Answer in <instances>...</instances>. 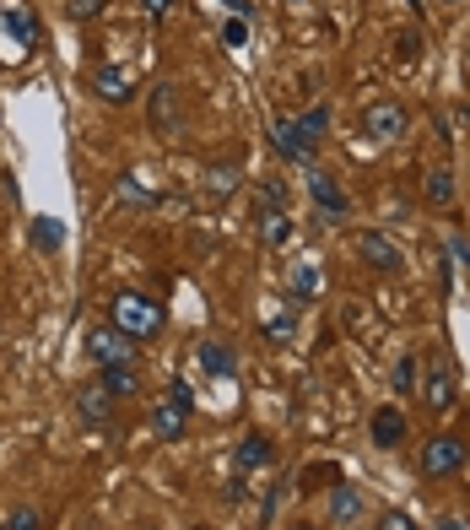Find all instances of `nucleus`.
<instances>
[{
    "label": "nucleus",
    "mask_w": 470,
    "mask_h": 530,
    "mask_svg": "<svg viewBox=\"0 0 470 530\" xmlns=\"http://www.w3.org/2000/svg\"><path fill=\"white\" fill-rule=\"evenodd\" d=\"M433 530H470V520H460V514H449V520H438Z\"/></svg>",
    "instance_id": "obj_38"
},
{
    "label": "nucleus",
    "mask_w": 470,
    "mask_h": 530,
    "mask_svg": "<svg viewBox=\"0 0 470 530\" xmlns=\"http://www.w3.org/2000/svg\"><path fill=\"white\" fill-rule=\"evenodd\" d=\"M362 520V493L352 482H330V525H357Z\"/></svg>",
    "instance_id": "obj_16"
},
{
    "label": "nucleus",
    "mask_w": 470,
    "mask_h": 530,
    "mask_svg": "<svg viewBox=\"0 0 470 530\" xmlns=\"http://www.w3.org/2000/svg\"><path fill=\"white\" fill-rule=\"evenodd\" d=\"M449 255H454V260H460L465 271H470V238H465V233H454V238H449Z\"/></svg>",
    "instance_id": "obj_32"
},
{
    "label": "nucleus",
    "mask_w": 470,
    "mask_h": 530,
    "mask_svg": "<svg viewBox=\"0 0 470 530\" xmlns=\"http://www.w3.org/2000/svg\"><path fill=\"white\" fill-rule=\"evenodd\" d=\"M109 314H114V330H125L130 341H152L163 330V303L146 293H119Z\"/></svg>",
    "instance_id": "obj_1"
},
{
    "label": "nucleus",
    "mask_w": 470,
    "mask_h": 530,
    "mask_svg": "<svg viewBox=\"0 0 470 530\" xmlns=\"http://www.w3.org/2000/svg\"><path fill=\"white\" fill-rule=\"evenodd\" d=\"M184 428H190V412H184L173 395H163V401L152 406V439L173 444V439H184Z\"/></svg>",
    "instance_id": "obj_15"
},
{
    "label": "nucleus",
    "mask_w": 470,
    "mask_h": 530,
    "mask_svg": "<svg viewBox=\"0 0 470 530\" xmlns=\"http://www.w3.org/2000/svg\"><path fill=\"white\" fill-rule=\"evenodd\" d=\"M368 433H373V444H379V449H400V444H406V433H411V422H406L400 406H379V412L368 417Z\"/></svg>",
    "instance_id": "obj_10"
},
{
    "label": "nucleus",
    "mask_w": 470,
    "mask_h": 530,
    "mask_svg": "<svg viewBox=\"0 0 470 530\" xmlns=\"http://www.w3.org/2000/svg\"><path fill=\"white\" fill-rule=\"evenodd\" d=\"M206 190L217 195V201H227V195L238 190V163H222V168H211V174H206Z\"/></svg>",
    "instance_id": "obj_26"
},
{
    "label": "nucleus",
    "mask_w": 470,
    "mask_h": 530,
    "mask_svg": "<svg viewBox=\"0 0 470 530\" xmlns=\"http://www.w3.org/2000/svg\"><path fill=\"white\" fill-rule=\"evenodd\" d=\"M168 395L184 406V412H195V390H190V384H168Z\"/></svg>",
    "instance_id": "obj_34"
},
{
    "label": "nucleus",
    "mask_w": 470,
    "mask_h": 530,
    "mask_svg": "<svg viewBox=\"0 0 470 530\" xmlns=\"http://www.w3.org/2000/svg\"><path fill=\"white\" fill-rule=\"evenodd\" d=\"M292 125H298V136L319 141V136H325V130H330V109H325V103H314V109H308V114H298V119H292Z\"/></svg>",
    "instance_id": "obj_25"
},
{
    "label": "nucleus",
    "mask_w": 470,
    "mask_h": 530,
    "mask_svg": "<svg viewBox=\"0 0 470 530\" xmlns=\"http://www.w3.org/2000/svg\"><path fill=\"white\" fill-rule=\"evenodd\" d=\"M465 460H470V444L460 439V433H433V439L422 444V455H416V466H422V476H454V471H465Z\"/></svg>",
    "instance_id": "obj_2"
},
{
    "label": "nucleus",
    "mask_w": 470,
    "mask_h": 530,
    "mask_svg": "<svg viewBox=\"0 0 470 530\" xmlns=\"http://www.w3.org/2000/svg\"><path fill=\"white\" fill-rule=\"evenodd\" d=\"M416 374H422V368H416V357L406 352V357L395 363V374H389V384H395V395H411V390H416Z\"/></svg>",
    "instance_id": "obj_27"
},
{
    "label": "nucleus",
    "mask_w": 470,
    "mask_h": 530,
    "mask_svg": "<svg viewBox=\"0 0 470 530\" xmlns=\"http://www.w3.org/2000/svg\"><path fill=\"white\" fill-rule=\"evenodd\" d=\"M82 347H87V357L98 368H119V363H136L141 341H130L125 330H114V325H92L87 336H82Z\"/></svg>",
    "instance_id": "obj_4"
},
{
    "label": "nucleus",
    "mask_w": 470,
    "mask_h": 530,
    "mask_svg": "<svg viewBox=\"0 0 470 530\" xmlns=\"http://www.w3.org/2000/svg\"><path fill=\"white\" fill-rule=\"evenodd\" d=\"M271 147H276V157H287V163H314L319 141L298 136V125H292V119H276V125H271Z\"/></svg>",
    "instance_id": "obj_11"
},
{
    "label": "nucleus",
    "mask_w": 470,
    "mask_h": 530,
    "mask_svg": "<svg viewBox=\"0 0 470 530\" xmlns=\"http://www.w3.org/2000/svg\"><path fill=\"white\" fill-rule=\"evenodd\" d=\"M395 55H400V65H416V60H422V33L406 28V33L395 38Z\"/></svg>",
    "instance_id": "obj_29"
},
{
    "label": "nucleus",
    "mask_w": 470,
    "mask_h": 530,
    "mask_svg": "<svg viewBox=\"0 0 470 530\" xmlns=\"http://www.w3.org/2000/svg\"><path fill=\"white\" fill-rule=\"evenodd\" d=\"M292 530H314V525H292Z\"/></svg>",
    "instance_id": "obj_39"
},
{
    "label": "nucleus",
    "mask_w": 470,
    "mask_h": 530,
    "mask_svg": "<svg viewBox=\"0 0 470 530\" xmlns=\"http://www.w3.org/2000/svg\"><path fill=\"white\" fill-rule=\"evenodd\" d=\"M119 201H130V206H157V195L146 190L136 174H125V179H119Z\"/></svg>",
    "instance_id": "obj_28"
},
{
    "label": "nucleus",
    "mask_w": 470,
    "mask_h": 530,
    "mask_svg": "<svg viewBox=\"0 0 470 530\" xmlns=\"http://www.w3.org/2000/svg\"><path fill=\"white\" fill-rule=\"evenodd\" d=\"M308 195H314V206H319V217H325V222H341L346 211H352L346 190L335 184V174H325V168H308Z\"/></svg>",
    "instance_id": "obj_8"
},
{
    "label": "nucleus",
    "mask_w": 470,
    "mask_h": 530,
    "mask_svg": "<svg viewBox=\"0 0 470 530\" xmlns=\"http://www.w3.org/2000/svg\"><path fill=\"white\" fill-rule=\"evenodd\" d=\"M0 28L17 38V49L38 44V17H33V6H22V0H6V6H0Z\"/></svg>",
    "instance_id": "obj_14"
},
{
    "label": "nucleus",
    "mask_w": 470,
    "mask_h": 530,
    "mask_svg": "<svg viewBox=\"0 0 470 530\" xmlns=\"http://www.w3.org/2000/svg\"><path fill=\"white\" fill-rule=\"evenodd\" d=\"M168 11H173V0H146V17H152V22H163Z\"/></svg>",
    "instance_id": "obj_36"
},
{
    "label": "nucleus",
    "mask_w": 470,
    "mask_h": 530,
    "mask_svg": "<svg viewBox=\"0 0 470 530\" xmlns=\"http://www.w3.org/2000/svg\"><path fill=\"white\" fill-rule=\"evenodd\" d=\"M146 119H152V130H157L163 141L184 136V98H179V87H173V82H157L152 98H146Z\"/></svg>",
    "instance_id": "obj_5"
},
{
    "label": "nucleus",
    "mask_w": 470,
    "mask_h": 530,
    "mask_svg": "<svg viewBox=\"0 0 470 530\" xmlns=\"http://www.w3.org/2000/svg\"><path fill=\"white\" fill-rule=\"evenodd\" d=\"M422 401H427V412H449V406L460 401V374H454V357L433 352V363L422 368Z\"/></svg>",
    "instance_id": "obj_3"
},
{
    "label": "nucleus",
    "mask_w": 470,
    "mask_h": 530,
    "mask_svg": "<svg viewBox=\"0 0 470 530\" xmlns=\"http://www.w3.org/2000/svg\"><path fill=\"white\" fill-rule=\"evenodd\" d=\"M254 222H260V244L265 249H281L292 238V217H287V211H254Z\"/></svg>",
    "instance_id": "obj_21"
},
{
    "label": "nucleus",
    "mask_w": 470,
    "mask_h": 530,
    "mask_svg": "<svg viewBox=\"0 0 470 530\" xmlns=\"http://www.w3.org/2000/svg\"><path fill=\"white\" fill-rule=\"evenodd\" d=\"M254 211H287V184H281V179H260V190H254Z\"/></svg>",
    "instance_id": "obj_24"
},
{
    "label": "nucleus",
    "mask_w": 470,
    "mask_h": 530,
    "mask_svg": "<svg viewBox=\"0 0 470 530\" xmlns=\"http://www.w3.org/2000/svg\"><path fill=\"white\" fill-rule=\"evenodd\" d=\"M222 44H227V49H244V44H249V22H244V17H233V22L222 28Z\"/></svg>",
    "instance_id": "obj_30"
},
{
    "label": "nucleus",
    "mask_w": 470,
    "mask_h": 530,
    "mask_svg": "<svg viewBox=\"0 0 470 530\" xmlns=\"http://www.w3.org/2000/svg\"><path fill=\"white\" fill-rule=\"evenodd\" d=\"M200 368H206L211 379H233L238 357H233V347H222V341H200Z\"/></svg>",
    "instance_id": "obj_19"
},
{
    "label": "nucleus",
    "mask_w": 470,
    "mask_h": 530,
    "mask_svg": "<svg viewBox=\"0 0 470 530\" xmlns=\"http://www.w3.org/2000/svg\"><path fill=\"white\" fill-rule=\"evenodd\" d=\"M281 282H287V298H298V303L325 298V271H319V260H292L287 271H281Z\"/></svg>",
    "instance_id": "obj_9"
},
{
    "label": "nucleus",
    "mask_w": 470,
    "mask_h": 530,
    "mask_svg": "<svg viewBox=\"0 0 470 530\" xmlns=\"http://www.w3.org/2000/svg\"><path fill=\"white\" fill-rule=\"evenodd\" d=\"M271 460H276V439H265V433H244V439H238V449H233V466H238V476L265 471Z\"/></svg>",
    "instance_id": "obj_12"
},
{
    "label": "nucleus",
    "mask_w": 470,
    "mask_h": 530,
    "mask_svg": "<svg viewBox=\"0 0 470 530\" xmlns=\"http://www.w3.org/2000/svg\"><path fill=\"white\" fill-rule=\"evenodd\" d=\"M11 530H38V514L33 509H17V514H11Z\"/></svg>",
    "instance_id": "obj_35"
},
{
    "label": "nucleus",
    "mask_w": 470,
    "mask_h": 530,
    "mask_svg": "<svg viewBox=\"0 0 470 530\" xmlns=\"http://www.w3.org/2000/svg\"><path fill=\"white\" fill-rule=\"evenodd\" d=\"M379 530H416V520H411V514H384V520H379Z\"/></svg>",
    "instance_id": "obj_33"
},
{
    "label": "nucleus",
    "mask_w": 470,
    "mask_h": 530,
    "mask_svg": "<svg viewBox=\"0 0 470 530\" xmlns=\"http://www.w3.org/2000/svg\"><path fill=\"white\" fill-rule=\"evenodd\" d=\"M76 412H82L92 428H109V417H114V395L103 390V384H92V390L76 395Z\"/></svg>",
    "instance_id": "obj_18"
},
{
    "label": "nucleus",
    "mask_w": 470,
    "mask_h": 530,
    "mask_svg": "<svg viewBox=\"0 0 470 530\" xmlns=\"http://www.w3.org/2000/svg\"><path fill=\"white\" fill-rule=\"evenodd\" d=\"M222 6H233V17H244V22L254 17V6H249V0H222Z\"/></svg>",
    "instance_id": "obj_37"
},
{
    "label": "nucleus",
    "mask_w": 470,
    "mask_h": 530,
    "mask_svg": "<svg viewBox=\"0 0 470 530\" xmlns=\"http://www.w3.org/2000/svg\"><path fill=\"white\" fill-rule=\"evenodd\" d=\"M92 92H98L103 103H130L136 76H130L125 65H98V71H92Z\"/></svg>",
    "instance_id": "obj_13"
},
{
    "label": "nucleus",
    "mask_w": 470,
    "mask_h": 530,
    "mask_svg": "<svg viewBox=\"0 0 470 530\" xmlns=\"http://www.w3.org/2000/svg\"><path fill=\"white\" fill-rule=\"evenodd\" d=\"M103 390L114 395V401H130V395H141V379H136V363H119V368H103Z\"/></svg>",
    "instance_id": "obj_20"
},
{
    "label": "nucleus",
    "mask_w": 470,
    "mask_h": 530,
    "mask_svg": "<svg viewBox=\"0 0 470 530\" xmlns=\"http://www.w3.org/2000/svg\"><path fill=\"white\" fill-rule=\"evenodd\" d=\"M260 330L271 341H292L298 336V309L292 303H260Z\"/></svg>",
    "instance_id": "obj_17"
},
{
    "label": "nucleus",
    "mask_w": 470,
    "mask_h": 530,
    "mask_svg": "<svg viewBox=\"0 0 470 530\" xmlns=\"http://www.w3.org/2000/svg\"><path fill=\"white\" fill-rule=\"evenodd\" d=\"M71 17H82V22L103 17V0H71Z\"/></svg>",
    "instance_id": "obj_31"
},
{
    "label": "nucleus",
    "mask_w": 470,
    "mask_h": 530,
    "mask_svg": "<svg viewBox=\"0 0 470 530\" xmlns=\"http://www.w3.org/2000/svg\"><path fill=\"white\" fill-rule=\"evenodd\" d=\"M422 190H427V201H433V206H454V174H449V168H427V184H422Z\"/></svg>",
    "instance_id": "obj_23"
},
{
    "label": "nucleus",
    "mask_w": 470,
    "mask_h": 530,
    "mask_svg": "<svg viewBox=\"0 0 470 530\" xmlns=\"http://www.w3.org/2000/svg\"><path fill=\"white\" fill-rule=\"evenodd\" d=\"M60 244H65V222H60V217H33V249L55 255Z\"/></svg>",
    "instance_id": "obj_22"
},
{
    "label": "nucleus",
    "mask_w": 470,
    "mask_h": 530,
    "mask_svg": "<svg viewBox=\"0 0 470 530\" xmlns=\"http://www.w3.org/2000/svg\"><path fill=\"white\" fill-rule=\"evenodd\" d=\"M362 130H368L373 141H400L411 130V114H406V103H395V98H379V103H368L362 109Z\"/></svg>",
    "instance_id": "obj_6"
},
{
    "label": "nucleus",
    "mask_w": 470,
    "mask_h": 530,
    "mask_svg": "<svg viewBox=\"0 0 470 530\" xmlns=\"http://www.w3.org/2000/svg\"><path fill=\"white\" fill-rule=\"evenodd\" d=\"M357 260L368 265V271H384V276H400L406 271V255H400V244H389V233H357Z\"/></svg>",
    "instance_id": "obj_7"
}]
</instances>
